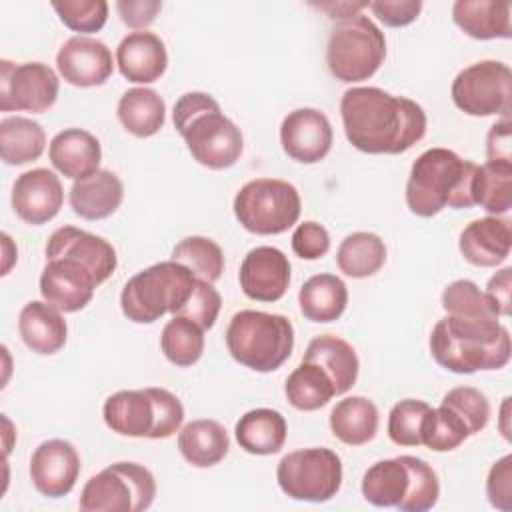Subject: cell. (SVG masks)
<instances>
[{
	"label": "cell",
	"mask_w": 512,
	"mask_h": 512,
	"mask_svg": "<svg viewBox=\"0 0 512 512\" xmlns=\"http://www.w3.org/2000/svg\"><path fill=\"white\" fill-rule=\"evenodd\" d=\"M348 142L364 154H402L426 134L424 108L376 86L348 88L340 98Z\"/></svg>",
	"instance_id": "obj_1"
},
{
	"label": "cell",
	"mask_w": 512,
	"mask_h": 512,
	"mask_svg": "<svg viewBox=\"0 0 512 512\" xmlns=\"http://www.w3.org/2000/svg\"><path fill=\"white\" fill-rule=\"evenodd\" d=\"M430 354L438 366L454 374L500 370L510 362V332L498 318L446 314L430 332Z\"/></svg>",
	"instance_id": "obj_2"
},
{
	"label": "cell",
	"mask_w": 512,
	"mask_h": 512,
	"mask_svg": "<svg viewBox=\"0 0 512 512\" xmlns=\"http://www.w3.org/2000/svg\"><path fill=\"white\" fill-rule=\"evenodd\" d=\"M478 164L448 148H428L412 164L406 182V204L412 214L430 218L440 210L472 208Z\"/></svg>",
	"instance_id": "obj_3"
},
{
	"label": "cell",
	"mask_w": 512,
	"mask_h": 512,
	"mask_svg": "<svg viewBox=\"0 0 512 512\" xmlns=\"http://www.w3.org/2000/svg\"><path fill=\"white\" fill-rule=\"evenodd\" d=\"M172 122L198 164L210 170H224L240 160L244 150L242 132L224 116L210 94H182L174 104Z\"/></svg>",
	"instance_id": "obj_4"
},
{
	"label": "cell",
	"mask_w": 512,
	"mask_h": 512,
	"mask_svg": "<svg viewBox=\"0 0 512 512\" xmlns=\"http://www.w3.org/2000/svg\"><path fill=\"white\" fill-rule=\"evenodd\" d=\"M360 490L372 506L426 512L438 502L440 482L426 460L404 454L372 464L362 476Z\"/></svg>",
	"instance_id": "obj_5"
},
{
	"label": "cell",
	"mask_w": 512,
	"mask_h": 512,
	"mask_svg": "<svg viewBox=\"0 0 512 512\" xmlns=\"http://www.w3.org/2000/svg\"><path fill=\"white\" fill-rule=\"evenodd\" d=\"M106 426L128 438L164 440L176 434L184 422V406L166 388L118 390L102 406Z\"/></svg>",
	"instance_id": "obj_6"
},
{
	"label": "cell",
	"mask_w": 512,
	"mask_h": 512,
	"mask_svg": "<svg viewBox=\"0 0 512 512\" xmlns=\"http://www.w3.org/2000/svg\"><path fill=\"white\" fill-rule=\"evenodd\" d=\"M226 348L238 364L254 372H274L292 354L294 326L282 314L240 310L226 328Z\"/></svg>",
	"instance_id": "obj_7"
},
{
	"label": "cell",
	"mask_w": 512,
	"mask_h": 512,
	"mask_svg": "<svg viewBox=\"0 0 512 512\" xmlns=\"http://www.w3.org/2000/svg\"><path fill=\"white\" fill-rule=\"evenodd\" d=\"M196 276L174 260L156 262L136 272L122 288V314L136 324H152L166 312L176 314L190 298Z\"/></svg>",
	"instance_id": "obj_8"
},
{
	"label": "cell",
	"mask_w": 512,
	"mask_h": 512,
	"mask_svg": "<svg viewBox=\"0 0 512 512\" xmlns=\"http://www.w3.org/2000/svg\"><path fill=\"white\" fill-rule=\"evenodd\" d=\"M386 58L384 32L362 12L336 20L326 44V64L340 82L372 78Z\"/></svg>",
	"instance_id": "obj_9"
},
{
	"label": "cell",
	"mask_w": 512,
	"mask_h": 512,
	"mask_svg": "<svg viewBox=\"0 0 512 512\" xmlns=\"http://www.w3.org/2000/svg\"><path fill=\"white\" fill-rule=\"evenodd\" d=\"M232 208L244 230L258 236H274L298 222L302 200L296 186L286 180L256 178L236 192Z\"/></svg>",
	"instance_id": "obj_10"
},
{
	"label": "cell",
	"mask_w": 512,
	"mask_h": 512,
	"mask_svg": "<svg viewBox=\"0 0 512 512\" xmlns=\"http://www.w3.org/2000/svg\"><path fill=\"white\" fill-rule=\"evenodd\" d=\"M156 496L152 472L138 462H114L90 476L80 492L82 512H142Z\"/></svg>",
	"instance_id": "obj_11"
},
{
	"label": "cell",
	"mask_w": 512,
	"mask_h": 512,
	"mask_svg": "<svg viewBox=\"0 0 512 512\" xmlns=\"http://www.w3.org/2000/svg\"><path fill=\"white\" fill-rule=\"evenodd\" d=\"M280 490L300 502H328L342 486V460L330 448L288 452L276 466Z\"/></svg>",
	"instance_id": "obj_12"
},
{
	"label": "cell",
	"mask_w": 512,
	"mask_h": 512,
	"mask_svg": "<svg viewBox=\"0 0 512 512\" xmlns=\"http://www.w3.org/2000/svg\"><path fill=\"white\" fill-rule=\"evenodd\" d=\"M452 102L468 116H510L512 70L500 60H480L460 70L450 88Z\"/></svg>",
	"instance_id": "obj_13"
},
{
	"label": "cell",
	"mask_w": 512,
	"mask_h": 512,
	"mask_svg": "<svg viewBox=\"0 0 512 512\" xmlns=\"http://www.w3.org/2000/svg\"><path fill=\"white\" fill-rule=\"evenodd\" d=\"M60 90L56 72L44 62H0V110L42 114L54 106Z\"/></svg>",
	"instance_id": "obj_14"
},
{
	"label": "cell",
	"mask_w": 512,
	"mask_h": 512,
	"mask_svg": "<svg viewBox=\"0 0 512 512\" xmlns=\"http://www.w3.org/2000/svg\"><path fill=\"white\" fill-rule=\"evenodd\" d=\"M334 132L328 116L316 108H296L280 124V144L288 158L300 164L324 160L332 148Z\"/></svg>",
	"instance_id": "obj_15"
},
{
	"label": "cell",
	"mask_w": 512,
	"mask_h": 512,
	"mask_svg": "<svg viewBox=\"0 0 512 512\" xmlns=\"http://www.w3.org/2000/svg\"><path fill=\"white\" fill-rule=\"evenodd\" d=\"M98 280L88 268L70 258H46L40 274L42 298L60 312H78L90 304Z\"/></svg>",
	"instance_id": "obj_16"
},
{
	"label": "cell",
	"mask_w": 512,
	"mask_h": 512,
	"mask_svg": "<svg viewBox=\"0 0 512 512\" xmlns=\"http://www.w3.org/2000/svg\"><path fill=\"white\" fill-rule=\"evenodd\" d=\"M78 474L80 456L68 440H44L30 456V480L46 498H62L70 494L76 486Z\"/></svg>",
	"instance_id": "obj_17"
},
{
	"label": "cell",
	"mask_w": 512,
	"mask_h": 512,
	"mask_svg": "<svg viewBox=\"0 0 512 512\" xmlns=\"http://www.w3.org/2000/svg\"><path fill=\"white\" fill-rule=\"evenodd\" d=\"M56 68L68 84L94 88L102 86L112 76L114 60L110 48L102 40L78 34L60 46Z\"/></svg>",
	"instance_id": "obj_18"
},
{
	"label": "cell",
	"mask_w": 512,
	"mask_h": 512,
	"mask_svg": "<svg viewBox=\"0 0 512 512\" xmlns=\"http://www.w3.org/2000/svg\"><path fill=\"white\" fill-rule=\"evenodd\" d=\"M46 258L76 260L92 272L98 284L106 282L118 266L116 250L106 238L76 226H62L50 234L46 242Z\"/></svg>",
	"instance_id": "obj_19"
},
{
	"label": "cell",
	"mask_w": 512,
	"mask_h": 512,
	"mask_svg": "<svg viewBox=\"0 0 512 512\" xmlns=\"http://www.w3.org/2000/svg\"><path fill=\"white\" fill-rule=\"evenodd\" d=\"M238 280L250 300L278 302L290 284L288 256L276 246H256L244 256Z\"/></svg>",
	"instance_id": "obj_20"
},
{
	"label": "cell",
	"mask_w": 512,
	"mask_h": 512,
	"mask_svg": "<svg viewBox=\"0 0 512 512\" xmlns=\"http://www.w3.org/2000/svg\"><path fill=\"white\" fill-rule=\"evenodd\" d=\"M64 202L60 178L48 168L22 172L12 186V208L20 220L40 226L56 218Z\"/></svg>",
	"instance_id": "obj_21"
},
{
	"label": "cell",
	"mask_w": 512,
	"mask_h": 512,
	"mask_svg": "<svg viewBox=\"0 0 512 512\" xmlns=\"http://www.w3.org/2000/svg\"><path fill=\"white\" fill-rule=\"evenodd\" d=\"M116 64L128 82L152 84L166 72L168 52L158 34L136 30L120 40L116 48Z\"/></svg>",
	"instance_id": "obj_22"
},
{
	"label": "cell",
	"mask_w": 512,
	"mask_h": 512,
	"mask_svg": "<svg viewBox=\"0 0 512 512\" xmlns=\"http://www.w3.org/2000/svg\"><path fill=\"white\" fill-rule=\"evenodd\" d=\"M460 254L466 262L480 268H494L510 256L512 228L510 220L486 216L472 220L458 240Z\"/></svg>",
	"instance_id": "obj_23"
},
{
	"label": "cell",
	"mask_w": 512,
	"mask_h": 512,
	"mask_svg": "<svg viewBox=\"0 0 512 512\" xmlns=\"http://www.w3.org/2000/svg\"><path fill=\"white\" fill-rule=\"evenodd\" d=\"M52 166L70 180H82L100 170L102 148L94 134L82 128L58 132L48 146Z\"/></svg>",
	"instance_id": "obj_24"
},
{
	"label": "cell",
	"mask_w": 512,
	"mask_h": 512,
	"mask_svg": "<svg viewBox=\"0 0 512 512\" xmlns=\"http://www.w3.org/2000/svg\"><path fill=\"white\" fill-rule=\"evenodd\" d=\"M124 198V184L112 170H98L82 180H74L68 200L76 216L84 220H104L112 216Z\"/></svg>",
	"instance_id": "obj_25"
},
{
	"label": "cell",
	"mask_w": 512,
	"mask_h": 512,
	"mask_svg": "<svg viewBox=\"0 0 512 512\" xmlns=\"http://www.w3.org/2000/svg\"><path fill=\"white\" fill-rule=\"evenodd\" d=\"M18 332L22 342L36 354L50 356L64 348L68 326L62 312L46 300H30L18 316Z\"/></svg>",
	"instance_id": "obj_26"
},
{
	"label": "cell",
	"mask_w": 512,
	"mask_h": 512,
	"mask_svg": "<svg viewBox=\"0 0 512 512\" xmlns=\"http://www.w3.org/2000/svg\"><path fill=\"white\" fill-rule=\"evenodd\" d=\"M454 24L474 40L512 38V4L496 0H456L452 4Z\"/></svg>",
	"instance_id": "obj_27"
},
{
	"label": "cell",
	"mask_w": 512,
	"mask_h": 512,
	"mask_svg": "<svg viewBox=\"0 0 512 512\" xmlns=\"http://www.w3.org/2000/svg\"><path fill=\"white\" fill-rule=\"evenodd\" d=\"M288 426L284 416L272 408H254L240 416L234 426L238 446L254 456H270L282 450Z\"/></svg>",
	"instance_id": "obj_28"
},
{
	"label": "cell",
	"mask_w": 512,
	"mask_h": 512,
	"mask_svg": "<svg viewBox=\"0 0 512 512\" xmlns=\"http://www.w3.org/2000/svg\"><path fill=\"white\" fill-rule=\"evenodd\" d=\"M230 448L226 428L210 418H198L178 430V450L196 468H210L224 460Z\"/></svg>",
	"instance_id": "obj_29"
},
{
	"label": "cell",
	"mask_w": 512,
	"mask_h": 512,
	"mask_svg": "<svg viewBox=\"0 0 512 512\" xmlns=\"http://www.w3.org/2000/svg\"><path fill=\"white\" fill-rule=\"evenodd\" d=\"M302 360L316 362L326 370L334 384L336 396L346 394L356 384L360 368L356 350L346 340L334 334H320L312 338L306 346Z\"/></svg>",
	"instance_id": "obj_30"
},
{
	"label": "cell",
	"mask_w": 512,
	"mask_h": 512,
	"mask_svg": "<svg viewBox=\"0 0 512 512\" xmlns=\"http://www.w3.org/2000/svg\"><path fill=\"white\" fill-rule=\"evenodd\" d=\"M298 304L306 320L328 324L344 314L348 304V288L336 274H316L302 284Z\"/></svg>",
	"instance_id": "obj_31"
},
{
	"label": "cell",
	"mask_w": 512,
	"mask_h": 512,
	"mask_svg": "<svg viewBox=\"0 0 512 512\" xmlns=\"http://www.w3.org/2000/svg\"><path fill=\"white\" fill-rule=\"evenodd\" d=\"M332 434L348 446L368 444L378 432V408L364 396H348L330 410Z\"/></svg>",
	"instance_id": "obj_32"
},
{
	"label": "cell",
	"mask_w": 512,
	"mask_h": 512,
	"mask_svg": "<svg viewBox=\"0 0 512 512\" xmlns=\"http://www.w3.org/2000/svg\"><path fill=\"white\" fill-rule=\"evenodd\" d=\"M116 116L126 132L136 138H150L166 122V104L152 88L126 90L116 106Z\"/></svg>",
	"instance_id": "obj_33"
},
{
	"label": "cell",
	"mask_w": 512,
	"mask_h": 512,
	"mask_svg": "<svg viewBox=\"0 0 512 512\" xmlns=\"http://www.w3.org/2000/svg\"><path fill=\"white\" fill-rule=\"evenodd\" d=\"M44 128L26 116H8L0 122V156L8 166H22L42 156Z\"/></svg>",
	"instance_id": "obj_34"
},
{
	"label": "cell",
	"mask_w": 512,
	"mask_h": 512,
	"mask_svg": "<svg viewBox=\"0 0 512 512\" xmlns=\"http://www.w3.org/2000/svg\"><path fill=\"white\" fill-rule=\"evenodd\" d=\"M284 394L292 408L314 412L326 406L336 396V390L322 366L302 360L286 378Z\"/></svg>",
	"instance_id": "obj_35"
},
{
	"label": "cell",
	"mask_w": 512,
	"mask_h": 512,
	"mask_svg": "<svg viewBox=\"0 0 512 512\" xmlns=\"http://www.w3.org/2000/svg\"><path fill=\"white\" fill-rule=\"evenodd\" d=\"M386 262V244L374 232L348 234L336 252V264L340 272L350 278L374 276Z\"/></svg>",
	"instance_id": "obj_36"
},
{
	"label": "cell",
	"mask_w": 512,
	"mask_h": 512,
	"mask_svg": "<svg viewBox=\"0 0 512 512\" xmlns=\"http://www.w3.org/2000/svg\"><path fill=\"white\" fill-rule=\"evenodd\" d=\"M474 206L492 216H502L512 208V162H486L478 166L472 186Z\"/></svg>",
	"instance_id": "obj_37"
},
{
	"label": "cell",
	"mask_w": 512,
	"mask_h": 512,
	"mask_svg": "<svg viewBox=\"0 0 512 512\" xmlns=\"http://www.w3.org/2000/svg\"><path fill=\"white\" fill-rule=\"evenodd\" d=\"M160 350L174 366L188 368L202 358L204 330L196 322L174 314L162 328Z\"/></svg>",
	"instance_id": "obj_38"
},
{
	"label": "cell",
	"mask_w": 512,
	"mask_h": 512,
	"mask_svg": "<svg viewBox=\"0 0 512 512\" xmlns=\"http://www.w3.org/2000/svg\"><path fill=\"white\" fill-rule=\"evenodd\" d=\"M170 260L186 266L196 278L216 282L224 272L222 248L206 236H186L174 248Z\"/></svg>",
	"instance_id": "obj_39"
},
{
	"label": "cell",
	"mask_w": 512,
	"mask_h": 512,
	"mask_svg": "<svg viewBox=\"0 0 512 512\" xmlns=\"http://www.w3.org/2000/svg\"><path fill=\"white\" fill-rule=\"evenodd\" d=\"M470 436L472 434L466 422L452 408L444 404H440L438 408H430L424 416L420 440L426 448L434 452L456 450Z\"/></svg>",
	"instance_id": "obj_40"
},
{
	"label": "cell",
	"mask_w": 512,
	"mask_h": 512,
	"mask_svg": "<svg viewBox=\"0 0 512 512\" xmlns=\"http://www.w3.org/2000/svg\"><path fill=\"white\" fill-rule=\"evenodd\" d=\"M442 308L446 314L470 318H500L486 294L472 280H454L442 292Z\"/></svg>",
	"instance_id": "obj_41"
},
{
	"label": "cell",
	"mask_w": 512,
	"mask_h": 512,
	"mask_svg": "<svg viewBox=\"0 0 512 512\" xmlns=\"http://www.w3.org/2000/svg\"><path fill=\"white\" fill-rule=\"evenodd\" d=\"M430 404L416 398L396 402L388 414V436L398 446H420V432Z\"/></svg>",
	"instance_id": "obj_42"
},
{
	"label": "cell",
	"mask_w": 512,
	"mask_h": 512,
	"mask_svg": "<svg viewBox=\"0 0 512 512\" xmlns=\"http://www.w3.org/2000/svg\"><path fill=\"white\" fill-rule=\"evenodd\" d=\"M52 8L62 24L80 36L102 30L108 20L106 0H54Z\"/></svg>",
	"instance_id": "obj_43"
},
{
	"label": "cell",
	"mask_w": 512,
	"mask_h": 512,
	"mask_svg": "<svg viewBox=\"0 0 512 512\" xmlns=\"http://www.w3.org/2000/svg\"><path fill=\"white\" fill-rule=\"evenodd\" d=\"M440 404L452 408L466 422L472 436L482 432L490 420L488 398L478 388L472 386H458L448 390Z\"/></svg>",
	"instance_id": "obj_44"
},
{
	"label": "cell",
	"mask_w": 512,
	"mask_h": 512,
	"mask_svg": "<svg viewBox=\"0 0 512 512\" xmlns=\"http://www.w3.org/2000/svg\"><path fill=\"white\" fill-rule=\"evenodd\" d=\"M220 308H222V298L218 290L212 286V282L196 278V284L188 302L176 314L196 322L202 330H210L216 324Z\"/></svg>",
	"instance_id": "obj_45"
},
{
	"label": "cell",
	"mask_w": 512,
	"mask_h": 512,
	"mask_svg": "<svg viewBox=\"0 0 512 512\" xmlns=\"http://www.w3.org/2000/svg\"><path fill=\"white\" fill-rule=\"evenodd\" d=\"M292 250L302 260H318L330 250V234L322 224L306 220L292 232Z\"/></svg>",
	"instance_id": "obj_46"
},
{
	"label": "cell",
	"mask_w": 512,
	"mask_h": 512,
	"mask_svg": "<svg viewBox=\"0 0 512 512\" xmlns=\"http://www.w3.org/2000/svg\"><path fill=\"white\" fill-rule=\"evenodd\" d=\"M486 496L494 508L502 512L512 510V454L492 464L486 478Z\"/></svg>",
	"instance_id": "obj_47"
},
{
	"label": "cell",
	"mask_w": 512,
	"mask_h": 512,
	"mask_svg": "<svg viewBox=\"0 0 512 512\" xmlns=\"http://www.w3.org/2000/svg\"><path fill=\"white\" fill-rule=\"evenodd\" d=\"M368 8L384 26L402 28L412 24L418 18L422 10V2L420 0H378V2H368Z\"/></svg>",
	"instance_id": "obj_48"
},
{
	"label": "cell",
	"mask_w": 512,
	"mask_h": 512,
	"mask_svg": "<svg viewBox=\"0 0 512 512\" xmlns=\"http://www.w3.org/2000/svg\"><path fill=\"white\" fill-rule=\"evenodd\" d=\"M116 10L120 20L130 28H146L150 26L162 10L160 0H118Z\"/></svg>",
	"instance_id": "obj_49"
},
{
	"label": "cell",
	"mask_w": 512,
	"mask_h": 512,
	"mask_svg": "<svg viewBox=\"0 0 512 512\" xmlns=\"http://www.w3.org/2000/svg\"><path fill=\"white\" fill-rule=\"evenodd\" d=\"M510 118L494 122L486 136L488 162H512V130Z\"/></svg>",
	"instance_id": "obj_50"
},
{
	"label": "cell",
	"mask_w": 512,
	"mask_h": 512,
	"mask_svg": "<svg viewBox=\"0 0 512 512\" xmlns=\"http://www.w3.org/2000/svg\"><path fill=\"white\" fill-rule=\"evenodd\" d=\"M510 288H512V268L510 266L496 272L486 284L484 294L490 300V304L498 316H510V312H512Z\"/></svg>",
	"instance_id": "obj_51"
}]
</instances>
